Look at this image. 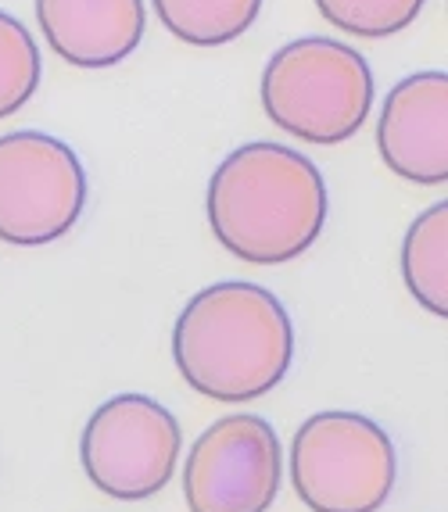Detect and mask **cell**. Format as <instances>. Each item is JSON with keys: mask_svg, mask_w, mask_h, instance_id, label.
<instances>
[{"mask_svg": "<svg viewBox=\"0 0 448 512\" xmlns=\"http://www.w3.org/2000/svg\"><path fill=\"white\" fill-rule=\"evenodd\" d=\"M173 359L190 391L219 405H248L287 376L294 326L284 301L248 280H223L183 305Z\"/></svg>", "mask_w": 448, "mask_h": 512, "instance_id": "cell-1", "label": "cell"}, {"mask_svg": "<svg viewBox=\"0 0 448 512\" xmlns=\"http://www.w3.org/2000/svg\"><path fill=\"white\" fill-rule=\"evenodd\" d=\"M208 226L237 262L302 258L327 222V183L302 151L273 140L241 144L208 180Z\"/></svg>", "mask_w": 448, "mask_h": 512, "instance_id": "cell-2", "label": "cell"}, {"mask_svg": "<svg viewBox=\"0 0 448 512\" xmlns=\"http://www.w3.org/2000/svg\"><path fill=\"white\" fill-rule=\"evenodd\" d=\"M370 61L334 36L284 43L262 72V108L276 129L312 147L352 140L373 108Z\"/></svg>", "mask_w": 448, "mask_h": 512, "instance_id": "cell-3", "label": "cell"}, {"mask_svg": "<svg viewBox=\"0 0 448 512\" xmlns=\"http://www.w3.org/2000/svg\"><path fill=\"white\" fill-rule=\"evenodd\" d=\"M398 484L395 441L370 416L327 409L291 441V487L312 512H377Z\"/></svg>", "mask_w": 448, "mask_h": 512, "instance_id": "cell-4", "label": "cell"}, {"mask_svg": "<svg viewBox=\"0 0 448 512\" xmlns=\"http://www.w3.org/2000/svg\"><path fill=\"white\" fill-rule=\"evenodd\" d=\"M180 448L183 430L162 402L147 394H115L87 419L79 462L101 495L144 502L169 487Z\"/></svg>", "mask_w": 448, "mask_h": 512, "instance_id": "cell-5", "label": "cell"}, {"mask_svg": "<svg viewBox=\"0 0 448 512\" xmlns=\"http://www.w3.org/2000/svg\"><path fill=\"white\" fill-rule=\"evenodd\" d=\"M87 208V169L65 140L22 129L0 137V240L44 248Z\"/></svg>", "mask_w": 448, "mask_h": 512, "instance_id": "cell-6", "label": "cell"}, {"mask_svg": "<svg viewBox=\"0 0 448 512\" xmlns=\"http://www.w3.org/2000/svg\"><path fill=\"white\" fill-rule=\"evenodd\" d=\"M284 480V448L266 419L230 412L198 434L183 462L190 512H266Z\"/></svg>", "mask_w": 448, "mask_h": 512, "instance_id": "cell-7", "label": "cell"}, {"mask_svg": "<svg viewBox=\"0 0 448 512\" xmlns=\"http://www.w3.org/2000/svg\"><path fill=\"white\" fill-rule=\"evenodd\" d=\"M377 151L398 180L416 187L448 183V76L413 72L384 101L377 119Z\"/></svg>", "mask_w": 448, "mask_h": 512, "instance_id": "cell-8", "label": "cell"}, {"mask_svg": "<svg viewBox=\"0 0 448 512\" xmlns=\"http://www.w3.org/2000/svg\"><path fill=\"white\" fill-rule=\"evenodd\" d=\"M47 47L72 69H112L144 40V0H36Z\"/></svg>", "mask_w": 448, "mask_h": 512, "instance_id": "cell-9", "label": "cell"}, {"mask_svg": "<svg viewBox=\"0 0 448 512\" xmlns=\"http://www.w3.org/2000/svg\"><path fill=\"white\" fill-rule=\"evenodd\" d=\"M402 280L416 305L434 319H448V201H438L413 219L402 237Z\"/></svg>", "mask_w": 448, "mask_h": 512, "instance_id": "cell-10", "label": "cell"}, {"mask_svg": "<svg viewBox=\"0 0 448 512\" xmlns=\"http://www.w3.org/2000/svg\"><path fill=\"white\" fill-rule=\"evenodd\" d=\"M158 22L190 47H223L259 22L262 0H151Z\"/></svg>", "mask_w": 448, "mask_h": 512, "instance_id": "cell-11", "label": "cell"}, {"mask_svg": "<svg viewBox=\"0 0 448 512\" xmlns=\"http://www.w3.org/2000/svg\"><path fill=\"white\" fill-rule=\"evenodd\" d=\"M40 86V51L15 15L0 11V119H11L33 101Z\"/></svg>", "mask_w": 448, "mask_h": 512, "instance_id": "cell-12", "label": "cell"}, {"mask_svg": "<svg viewBox=\"0 0 448 512\" xmlns=\"http://www.w3.org/2000/svg\"><path fill=\"white\" fill-rule=\"evenodd\" d=\"M312 4L341 33L384 40L413 26L427 0H312Z\"/></svg>", "mask_w": 448, "mask_h": 512, "instance_id": "cell-13", "label": "cell"}]
</instances>
